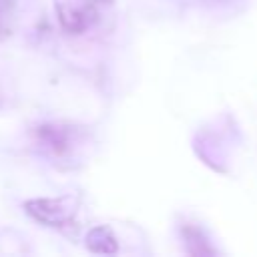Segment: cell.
I'll return each mask as SVG.
<instances>
[{
  "label": "cell",
  "mask_w": 257,
  "mask_h": 257,
  "mask_svg": "<svg viewBox=\"0 0 257 257\" xmlns=\"http://www.w3.org/2000/svg\"><path fill=\"white\" fill-rule=\"evenodd\" d=\"M86 249L98 255H114L118 251V243H116L114 233L108 227L96 225L86 235Z\"/></svg>",
  "instance_id": "5b68a950"
},
{
  "label": "cell",
  "mask_w": 257,
  "mask_h": 257,
  "mask_svg": "<svg viewBox=\"0 0 257 257\" xmlns=\"http://www.w3.org/2000/svg\"><path fill=\"white\" fill-rule=\"evenodd\" d=\"M181 237H183L185 251L189 255H215L217 253V249L211 245V241L207 239L203 229L189 221L181 225Z\"/></svg>",
  "instance_id": "277c9868"
},
{
  "label": "cell",
  "mask_w": 257,
  "mask_h": 257,
  "mask_svg": "<svg viewBox=\"0 0 257 257\" xmlns=\"http://www.w3.org/2000/svg\"><path fill=\"white\" fill-rule=\"evenodd\" d=\"M24 211L40 225L62 231L74 225V215L78 211V199L74 195L30 199L24 203Z\"/></svg>",
  "instance_id": "7a4b0ae2"
},
{
  "label": "cell",
  "mask_w": 257,
  "mask_h": 257,
  "mask_svg": "<svg viewBox=\"0 0 257 257\" xmlns=\"http://www.w3.org/2000/svg\"><path fill=\"white\" fill-rule=\"evenodd\" d=\"M56 18L64 32L84 34L100 20V4L92 0H56Z\"/></svg>",
  "instance_id": "3957f363"
},
{
  "label": "cell",
  "mask_w": 257,
  "mask_h": 257,
  "mask_svg": "<svg viewBox=\"0 0 257 257\" xmlns=\"http://www.w3.org/2000/svg\"><path fill=\"white\" fill-rule=\"evenodd\" d=\"M92 2H96V4H100V6H108V4H112V0H92Z\"/></svg>",
  "instance_id": "52a82bcc"
},
{
  "label": "cell",
  "mask_w": 257,
  "mask_h": 257,
  "mask_svg": "<svg viewBox=\"0 0 257 257\" xmlns=\"http://www.w3.org/2000/svg\"><path fill=\"white\" fill-rule=\"evenodd\" d=\"M32 141L38 151L50 161H66L74 155L82 141V131L62 122H42L32 128Z\"/></svg>",
  "instance_id": "6da1fadb"
},
{
  "label": "cell",
  "mask_w": 257,
  "mask_h": 257,
  "mask_svg": "<svg viewBox=\"0 0 257 257\" xmlns=\"http://www.w3.org/2000/svg\"><path fill=\"white\" fill-rule=\"evenodd\" d=\"M14 8H16V0H0V40L12 34Z\"/></svg>",
  "instance_id": "8992f818"
}]
</instances>
